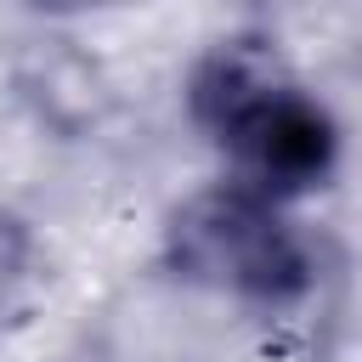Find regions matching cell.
Returning <instances> with one entry per match:
<instances>
[{
  "instance_id": "6da1fadb",
  "label": "cell",
  "mask_w": 362,
  "mask_h": 362,
  "mask_svg": "<svg viewBox=\"0 0 362 362\" xmlns=\"http://www.w3.org/2000/svg\"><path fill=\"white\" fill-rule=\"evenodd\" d=\"M181 119L209 147L215 175L305 209L345 164L339 113L288 68L272 34H215L181 79Z\"/></svg>"
},
{
  "instance_id": "7a4b0ae2",
  "label": "cell",
  "mask_w": 362,
  "mask_h": 362,
  "mask_svg": "<svg viewBox=\"0 0 362 362\" xmlns=\"http://www.w3.org/2000/svg\"><path fill=\"white\" fill-rule=\"evenodd\" d=\"M158 266L170 283L260 322L305 311L322 283V249L305 209L249 192L226 175H209L164 215Z\"/></svg>"
},
{
  "instance_id": "277c9868",
  "label": "cell",
  "mask_w": 362,
  "mask_h": 362,
  "mask_svg": "<svg viewBox=\"0 0 362 362\" xmlns=\"http://www.w3.org/2000/svg\"><path fill=\"white\" fill-rule=\"evenodd\" d=\"M34 6H79V0H34Z\"/></svg>"
},
{
  "instance_id": "3957f363",
  "label": "cell",
  "mask_w": 362,
  "mask_h": 362,
  "mask_svg": "<svg viewBox=\"0 0 362 362\" xmlns=\"http://www.w3.org/2000/svg\"><path fill=\"white\" fill-rule=\"evenodd\" d=\"M34 266H40V232L23 209L0 204V322L17 311V300L28 294L34 283Z\"/></svg>"
}]
</instances>
